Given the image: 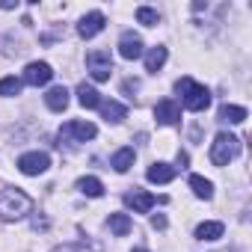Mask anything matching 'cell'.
<instances>
[{
  "instance_id": "cell-2",
  "label": "cell",
  "mask_w": 252,
  "mask_h": 252,
  "mask_svg": "<svg viewBox=\"0 0 252 252\" xmlns=\"http://www.w3.org/2000/svg\"><path fill=\"white\" fill-rule=\"evenodd\" d=\"M175 89H178V95H181V101H184V107H187L190 113H202V110L211 107V92H208L202 83H196V80H190V77H181V80L175 83Z\"/></svg>"
},
{
  "instance_id": "cell-10",
  "label": "cell",
  "mask_w": 252,
  "mask_h": 252,
  "mask_svg": "<svg viewBox=\"0 0 252 252\" xmlns=\"http://www.w3.org/2000/svg\"><path fill=\"white\" fill-rule=\"evenodd\" d=\"M155 119H158L160 125H178V122H181V107H178L172 98H163V101H158V107H155Z\"/></svg>"
},
{
  "instance_id": "cell-16",
  "label": "cell",
  "mask_w": 252,
  "mask_h": 252,
  "mask_svg": "<svg viewBox=\"0 0 252 252\" xmlns=\"http://www.w3.org/2000/svg\"><path fill=\"white\" fill-rule=\"evenodd\" d=\"M77 101H80V107H86V110L101 107V95H98V89H95V86H86V83L77 86Z\"/></svg>"
},
{
  "instance_id": "cell-3",
  "label": "cell",
  "mask_w": 252,
  "mask_h": 252,
  "mask_svg": "<svg viewBox=\"0 0 252 252\" xmlns=\"http://www.w3.org/2000/svg\"><path fill=\"white\" fill-rule=\"evenodd\" d=\"M240 155V140L231 137V134H217L214 143H211V163L214 166H228L234 158Z\"/></svg>"
},
{
  "instance_id": "cell-6",
  "label": "cell",
  "mask_w": 252,
  "mask_h": 252,
  "mask_svg": "<svg viewBox=\"0 0 252 252\" xmlns=\"http://www.w3.org/2000/svg\"><path fill=\"white\" fill-rule=\"evenodd\" d=\"M95 134H98V128L92 122H65L63 125V137H71V140H77V143H86V140H95Z\"/></svg>"
},
{
  "instance_id": "cell-13",
  "label": "cell",
  "mask_w": 252,
  "mask_h": 252,
  "mask_svg": "<svg viewBox=\"0 0 252 252\" xmlns=\"http://www.w3.org/2000/svg\"><path fill=\"white\" fill-rule=\"evenodd\" d=\"M45 104H48L54 113H63V110L68 107V89H65V86H54V89H48Z\"/></svg>"
},
{
  "instance_id": "cell-19",
  "label": "cell",
  "mask_w": 252,
  "mask_h": 252,
  "mask_svg": "<svg viewBox=\"0 0 252 252\" xmlns=\"http://www.w3.org/2000/svg\"><path fill=\"white\" fill-rule=\"evenodd\" d=\"M222 231H225L222 222H202V225H196V240H220Z\"/></svg>"
},
{
  "instance_id": "cell-4",
  "label": "cell",
  "mask_w": 252,
  "mask_h": 252,
  "mask_svg": "<svg viewBox=\"0 0 252 252\" xmlns=\"http://www.w3.org/2000/svg\"><path fill=\"white\" fill-rule=\"evenodd\" d=\"M86 71H89L92 80H98V83L110 80V74H113V57H110L107 51H89V54H86Z\"/></svg>"
},
{
  "instance_id": "cell-8",
  "label": "cell",
  "mask_w": 252,
  "mask_h": 252,
  "mask_svg": "<svg viewBox=\"0 0 252 252\" xmlns=\"http://www.w3.org/2000/svg\"><path fill=\"white\" fill-rule=\"evenodd\" d=\"M119 54H122V60H140L143 57V39L137 36V33H122V39H119Z\"/></svg>"
},
{
  "instance_id": "cell-22",
  "label": "cell",
  "mask_w": 252,
  "mask_h": 252,
  "mask_svg": "<svg viewBox=\"0 0 252 252\" xmlns=\"http://www.w3.org/2000/svg\"><path fill=\"white\" fill-rule=\"evenodd\" d=\"M190 187H193V193L199 199H211L214 196V184L208 178H202V175H190Z\"/></svg>"
},
{
  "instance_id": "cell-14",
  "label": "cell",
  "mask_w": 252,
  "mask_h": 252,
  "mask_svg": "<svg viewBox=\"0 0 252 252\" xmlns=\"http://www.w3.org/2000/svg\"><path fill=\"white\" fill-rule=\"evenodd\" d=\"M134 158H137V152H134L131 146H125V149H119V152L113 155V160H110V166H113L116 172H128V169L134 166Z\"/></svg>"
},
{
  "instance_id": "cell-5",
  "label": "cell",
  "mask_w": 252,
  "mask_h": 252,
  "mask_svg": "<svg viewBox=\"0 0 252 252\" xmlns=\"http://www.w3.org/2000/svg\"><path fill=\"white\" fill-rule=\"evenodd\" d=\"M48 166H51V158L45 152H27L18 158V169L24 175H42V172H48Z\"/></svg>"
},
{
  "instance_id": "cell-11",
  "label": "cell",
  "mask_w": 252,
  "mask_h": 252,
  "mask_svg": "<svg viewBox=\"0 0 252 252\" xmlns=\"http://www.w3.org/2000/svg\"><path fill=\"white\" fill-rule=\"evenodd\" d=\"M125 205L134 208V214H149V211L155 208V196L146 193V190H134V193L125 196Z\"/></svg>"
},
{
  "instance_id": "cell-26",
  "label": "cell",
  "mask_w": 252,
  "mask_h": 252,
  "mask_svg": "<svg viewBox=\"0 0 252 252\" xmlns=\"http://www.w3.org/2000/svg\"><path fill=\"white\" fill-rule=\"evenodd\" d=\"M0 9H15V3H9V0H0Z\"/></svg>"
},
{
  "instance_id": "cell-23",
  "label": "cell",
  "mask_w": 252,
  "mask_h": 252,
  "mask_svg": "<svg viewBox=\"0 0 252 252\" xmlns=\"http://www.w3.org/2000/svg\"><path fill=\"white\" fill-rule=\"evenodd\" d=\"M137 21H140V24H146V27H158V21H160V18H158V12H155V9L140 6V9H137Z\"/></svg>"
},
{
  "instance_id": "cell-15",
  "label": "cell",
  "mask_w": 252,
  "mask_h": 252,
  "mask_svg": "<svg viewBox=\"0 0 252 252\" xmlns=\"http://www.w3.org/2000/svg\"><path fill=\"white\" fill-rule=\"evenodd\" d=\"M166 57H169V51H166L163 45H158V48H152V51L146 54V71H152V74H158V71L163 68V63H166Z\"/></svg>"
},
{
  "instance_id": "cell-21",
  "label": "cell",
  "mask_w": 252,
  "mask_h": 252,
  "mask_svg": "<svg viewBox=\"0 0 252 252\" xmlns=\"http://www.w3.org/2000/svg\"><path fill=\"white\" fill-rule=\"evenodd\" d=\"M110 231L116 237H125L131 231V217L128 214H110Z\"/></svg>"
},
{
  "instance_id": "cell-7",
  "label": "cell",
  "mask_w": 252,
  "mask_h": 252,
  "mask_svg": "<svg viewBox=\"0 0 252 252\" xmlns=\"http://www.w3.org/2000/svg\"><path fill=\"white\" fill-rule=\"evenodd\" d=\"M51 77H54V68H51L48 63H30V65L24 68V80H21V83L45 86V83H51Z\"/></svg>"
},
{
  "instance_id": "cell-20",
  "label": "cell",
  "mask_w": 252,
  "mask_h": 252,
  "mask_svg": "<svg viewBox=\"0 0 252 252\" xmlns=\"http://www.w3.org/2000/svg\"><path fill=\"white\" fill-rule=\"evenodd\" d=\"M77 190H80L83 196H89V199H98V196H104V184H101L98 178H92V175L80 178V181H77Z\"/></svg>"
},
{
  "instance_id": "cell-12",
  "label": "cell",
  "mask_w": 252,
  "mask_h": 252,
  "mask_svg": "<svg viewBox=\"0 0 252 252\" xmlns=\"http://www.w3.org/2000/svg\"><path fill=\"white\" fill-rule=\"evenodd\" d=\"M146 178L152 184H169L175 178V166H169V163H152L149 172H146Z\"/></svg>"
},
{
  "instance_id": "cell-9",
  "label": "cell",
  "mask_w": 252,
  "mask_h": 252,
  "mask_svg": "<svg viewBox=\"0 0 252 252\" xmlns=\"http://www.w3.org/2000/svg\"><path fill=\"white\" fill-rule=\"evenodd\" d=\"M104 24H107V18H104L101 12H89V15L80 18V24H77V36H80V39H92V36H98V33L104 30Z\"/></svg>"
},
{
  "instance_id": "cell-27",
  "label": "cell",
  "mask_w": 252,
  "mask_h": 252,
  "mask_svg": "<svg viewBox=\"0 0 252 252\" xmlns=\"http://www.w3.org/2000/svg\"><path fill=\"white\" fill-rule=\"evenodd\" d=\"M134 252H146V249H134Z\"/></svg>"
},
{
  "instance_id": "cell-25",
  "label": "cell",
  "mask_w": 252,
  "mask_h": 252,
  "mask_svg": "<svg viewBox=\"0 0 252 252\" xmlns=\"http://www.w3.org/2000/svg\"><path fill=\"white\" fill-rule=\"evenodd\" d=\"M152 225H155V228H166V217H160V214L152 217Z\"/></svg>"
},
{
  "instance_id": "cell-24",
  "label": "cell",
  "mask_w": 252,
  "mask_h": 252,
  "mask_svg": "<svg viewBox=\"0 0 252 252\" xmlns=\"http://www.w3.org/2000/svg\"><path fill=\"white\" fill-rule=\"evenodd\" d=\"M21 92V80L18 77H3V80H0V95H18Z\"/></svg>"
},
{
  "instance_id": "cell-17",
  "label": "cell",
  "mask_w": 252,
  "mask_h": 252,
  "mask_svg": "<svg viewBox=\"0 0 252 252\" xmlns=\"http://www.w3.org/2000/svg\"><path fill=\"white\" fill-rule=\"evenodd\" d=\"M246 107H237V104H222L220 107V122H228V125H240L246 122Z\"/></svg>"
},
{
  "instance_id": "cell-18",
  "label": "cell",
  "mask_w": 252,
  "mask_h": 252,
  "mask_svg": "<svg viewBox=\"0 0 252 252\" xmlns=\"http://www.w3.org/2000/svg\"><path fill=\"white\" fill-rule=\"evenodd\" d=\"M101 116L107 119V122H122L125 116H128V107L125 104H119V101H101Z\"/></svg>"
},
{
  "instance_id": "cell-1",
  "label": "cell",
  "mask_w": 252,
  "mask_h": 252,
  "mask_svg": "<svg viewBox=\"0 0 252 252\" xmlns=\"http://www.w3.org/2000/svg\"><path fill=\"white\" fill-rule=\"evenodd\" d=\"M30 208H33V199L18 187H9V190L0 193V220H6V222L21 220L30 214Z\"/></svg>"
}]
</instances>
